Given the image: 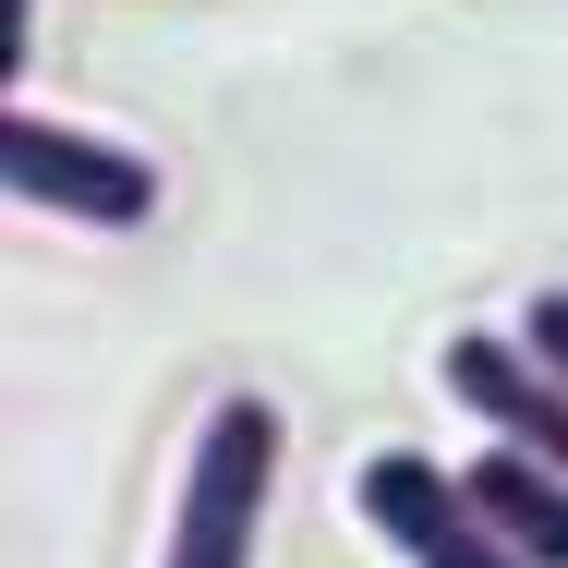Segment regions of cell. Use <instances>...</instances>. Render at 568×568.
I'll return each mask as SVG.
<instances>
[{
	"instance_id": "4",
	"label": "cell",
	"mask_w": 568,
	"mask_h": 568,
	"mask_svg": "<svg viewBox=\"0 0 568 568\" xmlns=\"http://www.w3.org/2000/svg\"><path fill=\"white\" fill-rule=\"evenodd\" d=\"M448 399H471V412L496 424V448H532V459H557V471H568V375L532 339H508V327H459V339H448Z\"/></svg>"
},
{
	"instance_id": "2",
	"label": "cell",
	"mask_w": 568,
	"mask_h": 568,
	"mask_svg": "<svg viewBox=\"0 0 568 568\" xmlns=\"http://www.w3.org/2000/svg\"><path fill=\"white\" fill-rule=\"evenodd\" d=\"M0 182H12L24 206L73 219V230H145V219H158V170H145L133 145H110V133L49 121V110L0 121Z\"/></svg>"
},
{
	"instance_id": "6",
	"label": "cell",
	"mask_w": 568,
	"mask_h": 568,
	"mask_svg": "<svg viewBox=\"0 0 568 568\" xmlns=\"http://www.w3.org/2000/svg\"><path fill=\"white\" fill-rule=\"evenodd\" d=\"M520 339H532V351H545V363L568 375V291H532V315H520Z\"/></svg>"
},
{
	"instance_id": "1",
	"label": "cell",
	"mask_w": 568,
	"mask_h": 568,
	"mask_svg": "<svg viewBox=\"0 0 568 568\" xmlns=\"http://www.w3.org/2000/svg\"><path fill=\"white\" fill-rule=\"evenodd\" d=\"M266 484H278V412L254 387H230L206 412V436H194V459H182V508H170V557L158 568H254Z\"/></svg>"
},
{
	"instance_id": "3",
	"label": "cell",
	"mask_w": 568,
	"mask_h": 568,
	"mask_svg": "<svg viewBox=\"0 0 568 568\" xmlns=\"http://www.w3.org/2000/svg\"><path fill=\"white\" fill-rule=\"evenodd\" d=\"M351 496H363V520H375L412 568H520L508 545H496V520L471 508V484L436 471L424 448H375L363 471H351Z\"/></svg>"
},
{
	"instance_id": "5",
	"label": "cell",
	"mask_w": 568,
	"mask_h": 568,
	"mask_svg": "<svg viewBox=\"0 0 568 568\" xmlns=\"http://www.w3.org/2000/svg\"><path fill=\"white\" fill-rule=\"evenodd\" d=\"M459 484H471V508L496 520V545H508L520 568H568V471H557V459H532V448H484Z\"/></svg>"
},
{
	"instance_id": "7",
	"label": "cell",
	"mask_w": 568,
	"mask_h": 568,
	"mask_svg": "<svg viewBox=\"0 0 568 568\" xmlns=\"http://www.w3.org/2000/svg\"><path fill=\"white\" fill-rule=\"evenodd\" d=\"M24 49H37V0H0V61H12V85H24Z\"/></svg>"
}]
</instances>
